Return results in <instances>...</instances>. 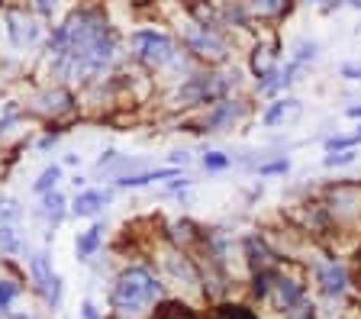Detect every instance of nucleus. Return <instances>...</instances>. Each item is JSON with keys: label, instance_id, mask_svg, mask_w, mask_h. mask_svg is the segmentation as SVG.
<instances>
[{"label": "nucleus", "instance_id": "nucleus-14", "mask_svg": "<svg viewBox=\"0 0 361 319\" xmlns=\"http://www.w3.org/2000/svg\"><path fill=\"white\" fill-rule=\"evenodd\" d=\"M30 271H32V281H36V287L39 290H45L49 287V281L55 277V271H52V258L45 255V251H36L30 258Z\"/></svg>", "mask_w": 361, "mask_h": 319}, {"label": "nucleus", "instance_id": "nucleus-6", "mask_svg": "<svg viewBox=\"0 0 361 319\" xmlns=\"http://www.w3.org/2000/svg\"><path fill=\"white\" fill-rule=\"evenodd\" d=\"M242 116V104L239 100H216V104L207 110V116H203V130L207 132H223L229 130L235 120Z\"/></svg>", "mask_w": 361, "mask_h": 319}, {"label": "nucleus", "instance_id": "nucleus-20", "mask_svg": "<svg viewBox=\"0 0 361 319\" xmlns=\"http://www.w3.org/2000/svg\"><path fill=\"white\" fill-rule=\"evenodd\" d=\"M168 268H171L174 277H184L188 284H197V274H194V268H190L188 258H180V255H171V258H168Z\"/></svg>", "mask_w": 361, "mask_h": 319}, {"label": "nucleus", "instance_id": "nucleus-31", "mask_svg": "<svg viewBox=\"0 0 361 319\" xmlns=\"http://www.w3.org/2000/svg\"><path fill=\"white\" fill-rule=\"evenodd\" d=\"M81 316L84 319H97V306H94V304H84L81 306Z\"/></svg>", "mask_w": 361, "mask_h": 319}, {"label": "nucleus", "instance_id": "nucleus-7", "mask_svg": "<svg viewBox=\"0 0 361 319\" xmlns=\"http://www.w3.org/2000/svg\"><path fill=\"white\" fill-rule=\"evenodd\" d=\"M7 36H10V42H13L16 49H23V46H32V42H39L42 30H39L36 23H32L30 16H23V13H7Z\"/></svg>", "mask_w": 361, "mask_h": 319}, {"label": "nucleus", "instance_id": "nucleus-35", "mask_svg": "<svg viewBox=\"0 0 361 319\" xmlns=\"http://www.w3.org/2000/svg\"><path fill=\"white\" fill-rule=\"evenodd\" d=\"M30 319H36V316H30Z\"/></svg>", "mask_w": 361, "mask_h": 319}, {"label": "nucleus", "instance_id": "nucleus-15", "mask_svg": "<svg viewBox=\"0 0 361 319\" xmlns=\"http://www.w3.org/2000/svg\"><path fill=\"white\" fill-rule=\"evenodd\" d=\"M42 216L49 220V226H59L61 220H65V197H61L59 190H49V194H42Z\"/></svg>", "mask_w": 361, "mask_h": 319}, {"label": "nucleus", "instance_id": "nucleus-17", "mask_svg": "<svg viewBox=\"0 0 361 319\" xmlns=\"http://www.w3.org/2000/svg\"><path fill=\"white\" fill-rule=\"evenodd\" d=\"M42 110L45 113H68L71 110V94L68 91H52L42 97Z\"/></svg>", "mask_w": 361, "mask_h": 319}, {"label": "nucleus", "instance_id": "nucleus-27", "mask_svg": "<svg viewBox=\"0 0 361 319\" xmlns=\"http://www.w3.org/2000/svg\"><path fill=\"white\" fill-rule=\"evenodd\" d=\"M287 168H290V161L287 158H278V161H268V165H258V175L268 177V175H284Z\"/></svg>", "mask_w": 361, "mask_h": 319}, {"label": "nucleus", "instance_id": "nucleus-11", "mask_svg": "<svg viewBox=\"0 0 361 319\" xmlns=\"http://www.w3.org/2000/svg\"><path fill=\"white\" fill-rule=\"evenodd\" d=\"M248 16H262V20H271V16H281L287 13L290 0H242Z\"/></svg>", "mask_w": 361, "mask_h": 319}, {"label": "nucleus", "instance_id": "nucleus-5", "mask_svg": "<svg viewBox=\"0 0 361 319\" xmlns=\"http://www.w3.org/2000/svg\"><path fill=\"white\" fill-rule=\"evenodd\" d=\"M316 284L323 290V296L336 300V296L345 294L348 287V271L342 261H323V265H316Z\"/></svg>", "mask_w": 361, "mask_h": 319}, {"label": "nucleus", "instance_id": "nucleus-12", "mask_svg": "<svg viewBox=\"0 0 361 319\" xmlns=\"http://www.w3.org/2000/svg\"><path fill=\"white\" fill-rule=\"evenodd\" d=\"M100 242H104V226H90L87 232H81L78 236V242H75V255H78V261H87L94 251L100 249Z\"/></svg>", "mask_w": 361, "mask_h": 319}, {"label": "nucleus", "instance_id": "nucleus-33", "mask_svg": "<svg viewBox=\"0 0 361 319\" xmlns=\"http://www.w3.org/2000/svg\"><path fill=\"white\" fill-rule=\"evenodd\" d=\"M348 116H352V120H361V106H348Z\"/></svg>", "mask_w": 361, "mask_h": 319}, {"label": "nucleus", "instance_id": "nucleus-29", "mask_svg": "<svg viewBox=\"0 0 361 319\" xmlns=\"http://www.w3.org/2000/svg\"><path fill=\"white\" fill-rule=\"evenodd\" d=\"M338 75L348 77V81H361V65H355V61H345V65L338 68Z\"/></svg>", "mask_w": 361, "mask_h": 319}, {"label": "nucleus", "instance_id": "nucleus-8", "mask_svg": "<svg viewBox=\"0 0 361 319\" xmlns=\"http://www.w3.org/2000/svg\"><path fill=\"white\" fill-rule=\"evenodd\" d=\"M106 204H110V190H81L71 204V213L75 216H97Z\"/></svg>", "mask_w": 361, "mask_h": 319}, {"label": "nucleus", "instance_id": "nucleus-4", "mask_svg": "<svg viewBox=\"0 0 361 319\" xmlns=\"http://www.w3.org/2000/svg\"><path fill=\"white\" fill-rule=\"evenodd\" d=\"M188 49L197 58H210V61H223L226 58V39L216 30H207V26H190L188 36H184Z\"/></svg>", "mask_w": 361, "mask_h": 319}, {"label": "nucleus", "instance_id": "nucleus-24", "mask_svg": "<svg viewBox=\"0 0 361 319\" xmlns=\"http://www.w3.org/2000/svg\"><path fill=\"white\" fill-rule=\"evenodd\" d=\"M229 165H233V158L223 155V152H207L203 155V168H207V171H223V168H229Z\"/></svg>", "mask_w": 361, "mask_h": 319}, {"label": "nucleus", "instance_id": "nucleus-22", "mask_svg": "<svg viewBox=\"0 0 361 319\" xmlns=\"http://www.w3.org/2000/svg\"><path fill=\"white\" fill-rule=\"evenodd\" d=\"M355 158H358V152H355V149H345V152H329L323 158V165L326 168H342V165H352Z\"/></svg>", "mask_w": 361, "mask_h": 319}, {"label": "nucleus", "instance_id": "nucleus-19", "mask_svg": "<svg viewBox=\"0 0 361 319\" xmlns=\"http://www.w3.org/2000/svg\"><path fill=\"white\" fill-rule=\"evenodd\" d=\"M316 55H319V46H316L313 39H300V42H297V49H293V58L290 61H297V65H310Z\"/></svg>", "mask_w": 361, "mask_h": 319}, {"label": "nucleus", "instance_id": "nucleus-32", "mask_svg": "<svg viewBox=\"0 0 361 319\" xmlns=\"http://www.w3.org/2000/svg\"><path fill=\"white\" fill-rule=\"evenodd\" d=\"M0 319H30V313H7V310H0Z\"/></svg>", "mask_w": 361, "mask_h": 319}, {"label": "nucleus", "instance_id": "nucleus-26", "mask_svg": "<svg viewBox=\"0 0 361 319\" xmlns=\"http://www.w3.org/2000/svg\"><path fill=\"white\" fill-rule=\"evenodd\" d=\"M42 296L49 300V306H52V310L61 304V277H59V274H55L52 281H49V287L42 290Z\"/></svg>", "mask_w": 361, "mask_h": 319}, {"label": "nucleus", "instance_id": "nucleus-18", "mask_svg": "<svg viewBox=\"0 0 361 319\" xmlns=\"http://www.w3.org/2000/svg\"><path fill=\"white\" fill-rule=\"evenodd\" d=\"M61 181V168L59 165H49L42 171V175H39V181L32 184V190H36V194H49V190H55V184Z\"/></svg>", "mask_w": 361, "mask_h": 319}, {"label": "nucleus", "instance_id": "nucleus-13", "mask_svg": "<svg viewBox=\"0 0 361 319\" xmlns=\"http://www.w3.org/2000/svg\"><path fill=\"white\" fill-rule=\"evenodd\" d=\"M26 242H23L20 223H0V251L4 255H23Z\"/></svg>", "mask_w": 361, "mask_h": 319}, {"label": "nucleus", "instance_id": "nucleus-3", "mask_svg": "<svg viewBox=\"0 0 361 319\" xmlns=\"http://www.w3.org/2000/svg\"><path fill=\"white\" fill-rule=\"evenodd\" d=\"M133 52L139 61L152 65V68H161V65H171L178 58V46L174 39L165 36V32H155V30H135L133 32Z\"/></svg>", "mask_w": 361, "mask_h": 319}, {"label": "nucleus", "instance_id": "nucleus-30", "mask_svg": "<svg viewBox=\"0 0 361 319\" xmlns=\"http://www.w3.org/2000/svg\"><path fill=\"white\" fill-rule=\"evenodd\" d=\"M36 10L42 16H52L55 10H59V0H36Z\"/></svg>", "mask_w": 361, "mask_h": 319}, {"label": "nucleus", "instance_id": "nucleus-2", "mask_svg": "<svg viewBox=\"0 0 361 319\" xmlns=\"http://www.w3.org/2000/svg\"><path fill=\"white\" fill-rule=\"evenodd\" d=\"M239 81V75H194L188 77V84H180L174 100L180 106H197V104H216L229 94V87Z\"/></svg>", "mask_w": 361, "mask_h": 319}, {"label": "nucleus", "instance_id": "nucleus-34", "mask_svg": "<svg viewBox=\"0 0 361 319\" xmlns=\"http://www.w3.org/2000/svg\"><path fill=\"white\" fill-rule=\"evenodd\" d=\"M307 4H323V0H307Z\"/></svg>", "mask_w": 361, "mask_h": 319}, {"label": "nucleus", "instance_id": "nucleus-28", "mask_svg": "<svg viewBox=\"0 0 361 319\" xmlns=\"http://www.w3.org/2000/svg\"><path fill=\"white\" fill-rule=\"evenodd\" d=\"M287 316L290 319H313V304H297V306H290V310H287Z\"/></svg>", "mask_w": 361, "mask_h": 319}, {"label": "nucleus", "instance_id": "nucleus-1", "mask_svg": "<svg viewBox=\"0 0 361 319\" xmlns=\"http://www.w3.org/2000/svg\"><path fill=\"white\" fill-rule=\"evenodd\" d=\"M161 294V284L155 281V274L149 268H126L113 284V310L120 316H135V313L149 310Z\"/></svg>", "mask_w": 361, "mask_h": 319}, {"label": "nucleus", "instance_id": "nucleus-21", "mask_svg": "<svg viewBox=\"0 0 361 319\" xmlns=\"http://www.w3.org/2000/svg\"><path fill=\"white\" fill-rule=\"evenodd\" d=\"M358 142H361L358 132L355 136H332V139H326V152H345V149H355Z\"/></svg>", "mask_w": 361, "mask_h": 319}, {"label": "nucleus", "instance_id": "nucleus-23", "mask_svg": "<svg viewBox=\"0 0 361 319\" xmlns=\"http://www.w3.org/2000/svg\"><path fill=\"white\" fill-rule=\"evenodd\" d=\"M23 210L16 200H0V223H20Z\"/></svg>", "mask_w": 361, "mask_h": 319}, {"label": "nucleus", "instance_id": "nucleus-9", "mask_svg": "<svg viewBox=\"0 0 361 319\" xmlns=\"http://www.w3.org/2000/svg\"><path fill=\"white\" fill-rule=\"evenodd\" d=\"M271 300H274L278 310H290V306H297L303 300V287L297 281H290V277H278L274 287H271Z\"/></svg>", "mask_w": 361, "mask_h": 319}, {"label": "nucleus", "instance_id": "nucleus-25", "mask_svg": "<svg viewBox=\"0 0 361 319\" xmlns=\"http://www.w3.org/2000/svg\"><path fill=\"white\" fill-rule=\"evenodd\" d=\"M16 296H20V287L13 281H0V310H7Z\"/></svg>", "mask_w": 361, "mask_h": 319}, {"label": "nucleus", "instance_id": "nucleus-10", "mask_svg": "<svg viewBox=\"0 0 361 319\" xmlns=\"http://www.w3.org/2000/svg\"><path fill=\"white\" fill-rule=\"evenodd\" d=\"M171 177H178L174 168H155V171H139V175H120L116 177V187H145V184L171 181Z\"/></svg>", "mask_w": 361, "mask_h": 319}, {"label": "nucleus", "instance_id": "nucleus-16", "mask_svg": "<svg viewBox=\"0 0 361 319\" xmlns=\"http://www.w3.org/2000/svg\"><path fill=\"white\" fill-rule=\"evenodd\" d=\"M293 113H300V104H297V100H278V104H271L268 110H264L262 123L264 126H278V123H284L287 116H293Z\"/></svg>", "mask_w": 361, "mask_h": 319}]
</instances>
